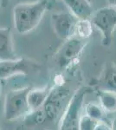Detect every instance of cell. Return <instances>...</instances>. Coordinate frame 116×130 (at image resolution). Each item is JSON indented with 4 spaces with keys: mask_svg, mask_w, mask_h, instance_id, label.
I'll return each mask as SVG.
<instances>
[{
    "mask_svg": "<svg viewBox=\"0 0 116 130\" xmlns=\"http://www.w3.org/2000/svg\"><path fill=\"white\" fill-rule=\"evenodd\" d=\"M49 5L48 0L19 3L13 8L14 26L19 34H27L35 30Z\"/></svg>",
    "mask_w": 116,
    "mask_h": 130,
    "instance_id": "1",
    "label": "cell"
},
{
    "mask_svg": "<svg viewBox=\"0 0 116 130\" xmlns=\"http://www.w3.org/2000/svg\"><path fill=\"white\" fill-rule=\"evenodd\" d=\"M70 89L64 83H56L50 88L45 102L41 107L46 117L54 126H58V122L63 111L71 98Z\"/></svg>",
    "mask_w": 116,
    "mask_h": 130,
    "instance_id": "2",
    "label": "cell"
},
{
    "mask_svg": "<svg viewBox=\"0 0 116 130\" xmlns=\"http://www.w3.org/2000/svg\"><path fill=\"white\" fill-rule=\"evenodd\" d=\"M91 91V87L83 86L71 95L58 122V130H79V120L85 96Z\"/></svg>",
    "mask_w": 116,
    "mask_h": 130,
    "instance_id": "3",
    "label": "cell"
},
{
    "mask_svg": "<svg viewBox=\"0 0 116 130\" xmlns=\"http://www.w3.org/2000/svg\"><path fill=\"white\" fill-rule=\"evenodd\" d=\"M88 40L71 37L57 50L54 56V62L61 70H69L78 62L87 46Z\"/></svg>",
    "mask_w": 116,
    "mask_h": 130,
    "instance_id": "4",
    "label": "cell"
},
{
    "mask_svg": "<svg viewBox=\"0 0 116 130\" xmlns=\"http://www.w3.org/2000/svg\"><path fill=\"white\" fill-rule=\"evenodd\" d=\"M31 89L30 86L11 89L7 92L5 97L4 113L7 121H15L23 118L29 112L27 95Z\"/></svg>",
    "mask_w": 116,
    "mask_h": 130,
    "instance_id": "5",
    "label": "cell"
},
{
    "mask_svg": "<svg viewBox=\"0 0 116 130\" xmlns=\"http://www.w3.org/2000/svg\"><path fill=\"white\" fill-rule=\"evenodd\" d=\"M93 27L101 31L102 44L105 47L111 45L113 33L116 29V9L111 6L102 7L94 11L90 18Z\"/></svg>",
    "mask_w": 116,
    "mask_h": 130,
    "instance_id": "6",
    "label": "cell"
},
{
    "mask_svg": "<svg viewBox=\"0 0 116 130\" xmlns=\"http://www.w3.org/2000/svg\"><path fill=\"white\" fill-rule=\"evenodd\" d=\"M40 64L30 58L16 57V59L0 61V81L15 75H33L39 71Z\"/></svg>",
    "mask_w": 116,
    "mask_h": 130,
    "instance_id": "7",
    "label": "cell"
},
{
    "mask_svg": "<svg viewBox=\"0 0 116 130\" xmlns=\"http://www.w3.org/2000/svg\"><path fill=\"white\" fill-rule=\"evenodd\" d=\"M77 20L69 11L56 12L51 16V24L55 32L64 41L73 36L74 28Z\"/></svg>",
    "mask_w": 116,
    "mask_h": 130,
    "instance_id": "8",
    "label": "cell"
},
{
    "mask_svg": "<svg viewBox=\"0 0 116 130\" xmlns=\"http://www.w3.org/2000/svg\"><path fill=\"white\" fill-rule=\"evenodd\" d=\"M16 57L11 29L10 27H0V61L16 59Z\"/></svg>",
    "mask_w": 116,
    "mask_h": 130,
    "instance_id": "9",
    "label": "cell"
},
{
    "mask_svg": "<svg viewBox=\"0 0 116 130\" xmlns=\"http://www.w3.org/2000/svg\"><path fill=\"white\" fill-rule=\"evenodd\" d=\"M62 2L77 19H90L94 12L92 5L88 0H62Z\"/></svg>",
    "mask_w": 116,
    "mask_h": 130,
    "instance_id": "10",
    "label": "cell"
},
{
    "mask_svg": "<svg viewBox=\"0 0 116 130\" xmlns=\"http://www.w3.org/2000/svg\"><path fill=\"white\" fill-rule=\"evenodd\" d=\"M99 103L107 113H116V91L106 89L96 90Z\"/></svg>",
    "mask_w": 116,
    "mask_h": 130,
    "instance_id": "11",
    "label": "cell"
},
{
    "mask_svg": "<svg viewBox=\"0 0 116 130\" xmlns=\"http://www.w3.org/2000/svg\"><path fill=\"white\" fill-rule=\"evenodd\" d=\"M49 89L50 88L48 86H45L42 89H32L31 88L29 89L28 95H27L29 110H35L43 105L48 95Z\"/></svg>",
    "mask_w": 116,
    "mask_h": 130,
    "instance_id": "12",
    "label": "cell"
},
{
    "mask_svg": "<svg viewBox=\"0 0 116 130\" xmlns=\"http://www.w3.org/2000/svg\"><path fill=\"white\" fill-rule=\"evenodd\" d=\"M100 83L102 86V89L116 91V64L113 62H109L106 64Z\"/></svg>",
    "mask_w": 116,
    "mask_h": 130,
    "instance_id": "13",
    "label": "cell"
},
{
    "mask_svg": "<svg viewBox=\"0 0 116 130\" xmlns=\"http://www.w3.org/2000/svg\"><path fill=\"white\" fill-rule=\"evenodd\" d=\"M93 34V25L89 19H78L74 28L73 36L77 38L88 40Z\"/></svg>",
    "mask_w": 116,
    "mask_h": 130,
    "instance_id": "14",
    "label": "cell"
},
{
    "mask_svg": "<svg viewBox=\"0 0 116 130\" xmlns=\"http://www.w3.org/2000/svg\"><path fill=\"white\" fill-rule=\"evenodd\" d=\"M85 111H86V115L93 118L94 120H96L97 121L108 123L106 110L101 106V104L99 102H88L85 107Z\"/></svg>",
    "mask_w": 116,
    "mask_h": 130,
    "instance_id": "15",
    "label": "cell"
},
{
    "mask_svg": "<svg viewBox=\"0 0 116 130\" xmlns=\"http://www.w3.org/2000/svg\"><path fill=\"white\" fill-rule=\"evenodd\" d=\"M99 122L100 121L94 120V119L89 117L86 114L82 115L80 116L78 128H79V130H94Z\"/></svg>",
    "mask_w": 116,
    "mask_h": 130,
    "instance_id": "16",
    "label": "cell"
},
{
    "mask_svg": "<svg viewBox=\"0 0 116 130\" xmlns=\"http://www.w3.org/2000/svg\"><path fill=\"white\" fill-rule=\"evenodd\" d=\"M94 130H111V127L109 126L108 123L100 121V122L97 124Z\"/></svg>",
    "mask_w": 116,
    "mask_h": 130,
    "instance_id": "17",
    "label": "cell"
},
{
    "mask_svg": "<svg viewBox=\"0 0 116 130\" xmlns=\"http://www.w3.org/2000/svg\"><path fill=\"white\" fill-rule=\"evenodd\" d=\"M107 4H108V6H111V7L115 8L116 7V0H107Z\"/></svg>",
    "mask_w": 116,
    "mask_h": 130,
    "instance_id": "18",
    "label": "cell"
},
{
    "mask_svg": "<svg viewBox=\"0 0 116 130\" xmlns=\"http://www.w3.org/2000/svg\"><path fill=\"white\" fill-rule=\"evenodd\" d=\"M110 127H111V130H116V117L112 121V124Z\"/></svg>",
    "mask_w": 116,
    "mask_h": 130,
    "instance_id": "19",
    "label": "cell"
},
{
    "mask_svg": "<svg viewBox=\"0 0 116 130\" xmlns=\"http://www.w3.org/2000/svg\"><path fill=\"white\" fill-rule=\"evenodd\" d=\"M88 2H89L90 4H91V5H93V4H94V3H96L97 1H99V0H88Z\"/></svg>",
    "mask_w": 116,
    "mask_h": 130,
    "instance_id": "20",
    "label": "cell"
},
{
    "mask_svg": "<svg viewBox=\"0 0 116 130\" xmlns=\"http://www.w3.org/2000/svg\"><path fill=\"white\" fill-rule=\"evenodd\" d=\"M0 96H1V84H0Z\"/></svg>",
    "mask_w": 116,
    "mask_h": 130,
    "instance_id": "21",
    "label": "cell"
}]
</instances>
